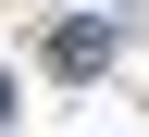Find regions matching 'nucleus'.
I'll return each mask as SVG.
<instances>
[{
    "label": "nucleus",
    "mask_w": 149,
    "mask_h": 137,
    "mask_svg": "<svg viewBox=\"0 0 149 137\" xmlns=\"http://www.w3.org/2000/svg\"><path fill=\"white\" fill-rule=\"evenodd\" d=\"M0 112H13V75H0Z\"/></svg>",
    "instance_id": "nucleus-2"
},
{
    "label": "nucleus",
    "mask_w": 149,
    "mask_h": 137,
    "mask_svg": "<svg viewBox=\"0 0 149 137\" xmlns=\"http://www.w3.org/2000/svg\"><path fill=\"white\" fill-rule=\"evenodd\" d=\"M100 63H112V25H100V13L50 25V75H100Z\"/></svg>",
    "instance_id": "nucleus-1"
}]
</instances>
